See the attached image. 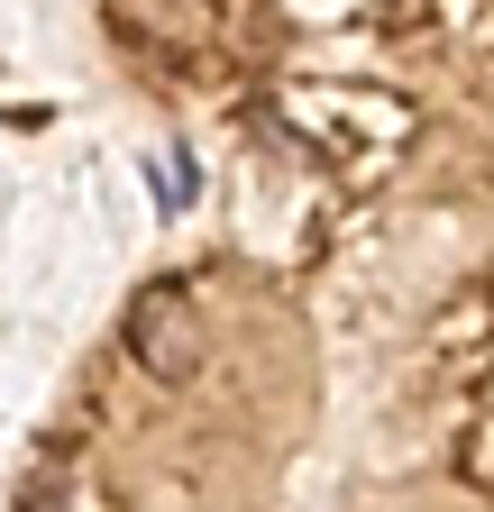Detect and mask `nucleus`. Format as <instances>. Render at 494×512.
<instances>
[{"mask_svg": "<svg viewBox=\"0 0 494 512\" xmlns=\"http://www.w3.org/2000/svg\"><path fill=\"white\" fill-rule=\"evenodd\" d=\"M129 357H138V366H147L156 384H193V375H202L211 339H202L193 302H183L174 284H147V293L129 302Z\"/></svg>", "mask_w": 494, "mask_h": 512, "instance_id": "obj_1", "label": "nucleus"}]
</instances>
